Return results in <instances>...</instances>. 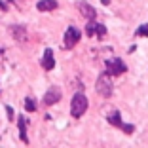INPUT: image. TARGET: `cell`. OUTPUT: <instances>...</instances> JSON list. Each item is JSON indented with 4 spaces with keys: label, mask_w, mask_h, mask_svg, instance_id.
<instances>
[{
    "label": "cell",
    "mask_w": 148,
    "mask_h": 148,
    "mask_svg": "<svg viewBox=\"0 0 148 148\" xmlns=\"http://www.w3.org/2000/svg\"><path fill=\"white\" fill-rule=\"evenodd\" d=\"M87 105H89L87 97L84 93H76L72 97V101H70V114H72V118H82L87 110Z\"/></svg>",
    "instance_id": "1"
},
{
    "label": "cell",
    "mask_w": 148,
    "mask_h": 148,
    "mask_svg": "<svg viewBox=\"0 0 148 148\" xmlns=\"http://www.w3.org/2000/svg\"><path fill=\"white\" fill-rule=\"evenodd\" d=\"M95 89H97V93H99L101 97H106V99L112 95V80H110V74L108 72L101 74L99 78H97Z\"/></svg>",
    "instance_id": "2"
},
{
    "label": "cell",
    "mask_w": 148,
    "mask_h": 148,
    "mask_svg": "<svg viewBox=\"0 0 148 148\" xmlns=\"http://www.w3.org/2000/svg\"><path fill=\"white\" fill-rule=\"evenodd\" d=\"M105 66H106V72H108L110 76H120V74H123L127 70L125 63H123L120 57H110V59H106Z\"/></svg>",
    "instance_id": "3"
},
{
    "label": "cell",
    "mask_w": 148,
    "mask_h": 148,
    "mask_svg": "<svg viewBox=\"0 0 148 148\" xmlns=\"http://www.w3.org/2000/svg\"><path fill=\"white\" fill-rule=\"evenodd\" d=\"M78 42H80V31L76 29V27H69L66 32H65V48L72 49Z\"/></svg>",
    "instance_id": "4"
},
{
    "label": "cell",
    "mask_w": 148,
    "mask_h": 148,
    "mask_svg": "<svg viewBox=\"0 0 148 148\" xmlns=\"http://www.w3.org/2000/svg\"><path fill=\"white\" fill-rule=\"evenodd\" d=\"M61 99V89L57 86H51L48 89V91L44 93V105L46 106H51V105H55L57 101Z\"/></svg>",
    "instance_id": "5"
},
{
    "label": "cell",
    "mask_w": 148,
    "mask_h": 148,
    "mask_svg": "<svg viewBox=\"0 0 148 148\" xmlns=\"http://www.w3.org/2000/svg\"><path fill=\"white\" fill-rule=\"evenodd\" d=\"M53 66H55V59H53V51L51 49H46L44 51V57H42V69L44 70H53Z\"/></svg>",
    "instance_id": "6"
},
{
    "label": "cell",
    "mask_w": 148,
    "mask_h": 148,
    "mask_svg": "<svg viewBox=\"0 0 148 148\" xmlns=\"http://www.w3.org/2000/svg\"><path fill=\"white\" fill-rule=\"evenodd\" d=\"M78 8H80V13H82V15L87 19V21H89V19H95L97 12H95V8H93V6H89L87 2H80Z\"/></svg>",
    "instance_id": "7"
},
{
    "label": "cell",
    "mask_w": 148,
    "mask_h": 148,
    "mask_svg": "<svg viewBox=\"0 0 148 148\" xmlns=\"http://www.w3.org/2000/svg\"><path fill=\"white\" fill-rule=\"evenodd\" d=\"M36 8L40 12H53V10H57V0H40Z\"/></svg>",
    "instance_id": "8"
},
{
    "label": "cell",
    "mask_w": 148,
    "mask_h": 148,
    "mask_svg": "<svg viewBox=\"0 0 148 148\" xmlns=\"http://www.w3.org/2000/svg\"><path fill=\"white\" fill-rule=\"evenodd\" d=\"M17 123H19V137H21V140H23V143H29V137H27V120H25V116H19Z\"/></svg>",
    "instance_id": "9"
},
{
    "label": "cell",
    "mask_w": 148,
    "mask_h": 148,
    "mask_svg": "<svg viewBox=\"0 0 148 148\" xmlns=\"http://www.w3.org/2000/svg\"><path fill=\"white\" fill-rule=\"evenodd\" d=\"M12 34L15 36L19 42H23V40H25V27L23 25H13L12 27Z\"/></svg>",
    "instance_id": "10"
},
{
    "label": "cell",
    "mask_w": 148,
    "mask_h": 148,
    "mask_svg": "<svg viewBox=\"0 0 148 148\" xmlns=\"http://www.w3.org/2000/svg\"><path fill=\"white\" fill-rule=\"evenodd\" d=\"M106 120H108L110 123H112V125H116V127H120L122 125V116H120V112H112V114H108V116H106Z\"/></svg>",
    "instance_id": "11"
},
{
    "label": "cell",
    "mask_w": 148,
    "mask_h": 148,
    "mask_svg": "<svg viewBox=\"0 0 148 148\" xmlns=\"http://www.w3.org/2000/svg\"><path fill=\"white\" fill-rule=\"evenodd\" d=\"M97 32V23L93 21V19H89V21H87V25H86V34L87 36H93Z\"/></svg>",
    "instance_id": "12"
},
{
    "label": "cell",
    "mask_w": 148,
    "mask_h": 148,
    "mask_svg": "<svg viewBox=\"0 0 148 148\" xmlns=\"http://www.w3.org/2000/svg\"><path fill=\"white\" fill-rule=\"evenodd\" d=\"M25 110H29V112H34V110H36L34 99H31V97H27V99H25Z\"/></svg>",
    "instance_id": "13"
},
{
    "label": "cell",
    "mask_w": 148,
    "mask_h": 148,
    "mask_svg": "<svg viewBox=\"0 0 148 148\" xmlns=\"http://www.w3.org/2000/svg\"><path fill=\"white\" fill-rule=\"evenodd\" d=\"M135 36H148V25H140L139 31L135 32Z\"/></svg>",
    "instance_id": "14"
},
{
    "label": "cell",
    "mask_w": 148,
    "mask_h": 148,
    "mask_svg": "<svg viewBox=\"0 0 148 148\" xmlns=\"http://www.w3.org/2000/svg\"><path fill=\"white\" fill-rule=\"evenodd\" d=\"M120 129H123V131L127 133V135H131V133L135 131V127L131 125V123H122V125H120Z\"/></svg>",
    "instance_id": "15"
},
{
    "label": "cell",
    "mask_w": 148,
    "mask_h": 148,
    "mask_svg": "<svg viewBox=\"0 0 148 148\" xmlns=\"http://www.w3.org/2000/svg\"><path fill=\"white\" fill-rule=\"evenodd\" d=\"M97 36H99V38H103V36L106 34V29H105V25H99V23H97V32H95Z\"/></svg>",
    "instance_id": "16"
},
{
    "label": "cell",
    "mask_w": 148,
    "mask_h": 148,
    "mask_svg": "<svg viewBox=\"0 0 148 148\" xmlns=\"http://www.w3.org/2000/svg\"><path fill=\"white\" fill-rule=\"evenodd\" d=\"M6 112H8V118H10V120H13V110L10 108V106H6Z\"/></svg>",
    "instance_id": "17"
},
{
    "label": "cell",
    "mask_w": 148,
    "mask_h": 148,
    "mask_svg": "<svg viewBox=\"0 0 148 148\" xmlns=\"http://www.w3.org/2000/svg\"><path fill=\"white\" fill-rule=\"evenodd\" d=\"M101 2H103V4L106 6V4H110V2H112V0H101Z\"/></svg>",
    "instance_id": "18"
},
{
    "label": "cell",
    "mask_w": 148,
    "mask_h": 148,
    "mask_svg": "<svg viewBox=\"0 0 148 148\" xmlns=\"http://www.w3.org/2000/svg\"><path fill=\"white\" fill-rule=\"evenodd\" d=\"M0 55H2V48H0Z\"/></svg>",
    "instance_id": "19"
}]
</instances>
